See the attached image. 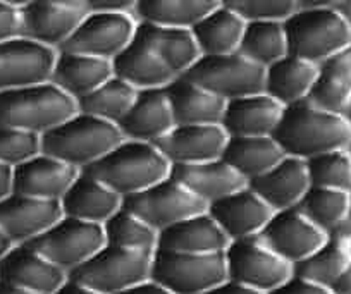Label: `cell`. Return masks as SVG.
Instances as JSON below:
<instances>
[{"label":"cell","instance_id":"6da1fadb","mask_svg":"<svg viewBox=\"0 0 351 294\" xmlns=\"http://www.w3.org/2000/svg\"><path fill=\"white\" fill-rule=\"evenodd\" d=\"M272 136L286 157L310 160L327 151L348 150L351 145V126L344 116L313 107L305 100L286 107Z\"/></svg>","mask_w":351,"mask_h":294},{"label":"cell","instance_id":"7a4b0ae2","mask_svg":"<svg viewBox=\"0 0 351 294\" xmlns=\"http://www.w3.org/2000/svg\"><path fill=\"white\" fill-rule=\"evenodd\" d=\"M285 29L289 53L315 66L351 45L350 23L330 9V0H296Z\"/></svg>","mask_w":351,"mask_h":294},{"label":"cell","instance_id":"3957f363","mask_svg":"<svg viewBox=\"0 0 351 294\" xmlns=\"http://www.w3.org/2000/svg\"><path fill=\"white\" fill-rule=\"evenodd\" d=\"M81 172L99 179L107 188L126 198L167 179L171 175V164L155 145L124 140L106 157Z\"/></svg>","mask_w":351,"mask_h":294},{"label":"cell","instance_id":"277c9868","mask_svg":"<svg viewBox=\"0 0 351 294\" xmlns=\"http://www.w3.org/2000/svg\"><path fill=\"white\" fill-rule=\"evenodd\" d=\"M123 141L124 136L116 124L77 112L42 134V154L83 171Z\"/></svg>","mask_w":351,"mask_h":294},{"label":"cell","instance_id":"5b68a950","mask_svg":"<svg viewBox=\"0 0 351 294\" xmlns=\"http://www.w3.org/2000/svg\"><path fill=\"white\" fill-rule=\"evenodd\" d=\"M77 114L74 98L50 81L0 91V126L45 134Z\"/></svg>","mask_w":351,"mask_h":294},{"label":"cell","instance_id":"8992f818","mask_svg":"<svg viewBox=\"0 0 351 294\" xmlns=\"http://www.w3.org/2000/svg\"><path fill=\"white\" fill-rule=\"evenodd\" d=\"M152 258L154 255L106 245L67 279L95 294H119L150 279Z\"/></svg>","mask_w":351,"mask_h":294},{"label":"cell","instance_id":"52a82bcc","mask_svg":"<svg viewBox=\"0 0 351 294\" xmlns=\"http://www.w3.org/2000/svg\"><path fill=\"white\" fill-rule=\"evenodd\" d=\"M150 279L172 294H204L228 280L224 253L188 255L155 252Z\"/></svg>","mask_w":351,"mask_h":294},{"label":"cell","instance_id":"ba28073f","mask_svg":"<svg viewBox=\"0 0 351 294\" xmlns=\"http://www.w3.org/2000/svg\"><path fill=\"white\" fill-rule=\"evenodd\" d=\"M188 81L204 88L224 102L263 93L265 69L250 62L241 53L200 57L188 73Z\"/></svg>","mask_w":351,"mask_h":294},{"label":"cell","instance_id":"9c48e42d","mask_svg":"<svg viewBox=\"0 0 351 294\" xmlns=\"http://www.w3.org/2000/svg\"><path fill=\"white\" fill-rule=\"evenodd\" d=\"M69 275L106 246L102 225L62 217L38 238L25 243Z\"/></svg>","mask_w":351,"mask_h":294},{"label":"cell","instance_id":"30bf717a","mask_svg":"<svg viewBox=\"0 0 351 294\" xmlns=\"http://www.w3.org/2000/svg\"><path fill=\"white\" fill-rule=\"evenodd\" d=\"M228 280L269 294L293 277V265L276 255L258 238L229 243L224 252Z\"/></svg>","mask_w":351,"mask_h":294},{"label":"cell","instance_id":"8fae6325","mask_svg":"<svg viewBox=\"0 0 351 294\" xmlns=\"http://www.w3.org/2000/svg\"><path fill=\"white\" fill-rule=\"evenodd\" d=\"M123 208L160 232L207 212V205L169 175L145 191L123 198Z\"/></svg>","mask_w":351,"mask_h":294},{"label":"cell","instance_id":"7c38bea8","mask_svg":"<svg viewBox=\"0 0 351 294\" xmlns=\"http://www.w3.org/2000/svg\"><path fill=\"white\" fill-rule=\"evenodd\" d=\"M136 28L138 21L133 14L88 12L57 52L81 53L112 62L130 45Z\"/></svg>","mask_w":351,"mask_h":294},{"label":"cell","instance_id":"4fadbf2b","mask_svg":"<svg viewBox=\"0 0 351 294\" xmlns=\"http://www.w3.org/2000/svg\"><path fill=\"white\" fill-rule=\"evenodd\" d=\"M19 14L21 38L57 52L76 32L88 11L80 0H32L21 2Z\"/></svg>","mask_w":351,"mask_h":294},{"label":"cell","instance_id":"5bb4252c","mask_svg":"<svg viewBox=\"0 0 351 294\" xmlns=\"http://www.w3.org/2000/svg\"><path fill=\"white\" fill-rule=\"evenodd\" d=\"M256 238L282 260L296 265L315 253L329 234L306 221L296 208H291L276 212Z\"/></svg>","mask_w":351,"mask_h":294},{"label":"cell","instance_id":"9a60e30c","mask_svg":"<svg viewBox=\"0 0 351 294\" xmlns=\"http://www.w3.org/2000/svg\"><path fill=\"white\" fill-rule=\"evenodd\" d=\"M57 52L18 36L0 42V91L50 81Z\"/></svg>","mask_w":351,"mask_h":294},{"label":"cell","instance_id":"2e32d148","mask_svg":"<svg viewBox=\"0 0 351 294\" xmlns=\"http://www.w3.org/2000/svg\"><path fill=\"white\" fill-rule=\"evenodd\" d=\"M62 219L60 201H47L11 193L0 201V231L12 245H25Z\"/></svg>","mask_w":351,"mask_h":294},{"label":"cell","instance_id":"e0dca14e","mask_svg":"<svg viewBox=\"0 0 351 294\" xmlns=\"http://www.w3.org/2000/svg\"><path fill=\"white\" fill-rule=\"evenodd\" d=\"M0 280L35 294H56L67 273L28 245H14L0 258Z\"/></svg>","mask_w":351,"mask_h":294},{"label":"cell","instance_id":"ac0fdd59","mask_svg":"<svg viewBox=\"0 0 351 294\" xmlns=\"http://www.w3.org/2000/svg\"><path fill=\"white\" fill-rule=\"evenodd\" d=\"M80 172L73 165L40 154L12 169V193L36 200L60 201Z\"/></svg>","mask_w":351,"mask_h":294},{"label":"cell","instance_id":"d6986e66","mask_svg":"<svg viewBox=\"0 0 351 294\" xmlns=\"http://www.w3.org/2000/svg\"><path fill=\"white\" fill-rule=\"evenodd\" d=\"M228 134L221 126H174L155 143L171 165H191L222 158Z\"/></svg>","mask_w":351,"mask_h":294},{"label":"cell","instance_id":"ffe728a7","mask_svg":"<svg viewBox=\"0 0 351 294\" xmlns=\"http://www.w3.org/2000/svg\"><path fill=\"white\" fill-rule=\"evenodd\" d=\"M207 214L214 219L229 241H239L258 236L274 212L246 186L208 205Z\"/></svg>","mask_w":351,"mask_h":294},{"label":"cell","instance_id":"44dd1931","mask_svg":"<svg viewBox=\"0 0 351 294\" xmlns=\"http://www.w3.org/2000/svg\"><path fill=\"white\" fill-rule=\"evenodd\" d=\"M248 188L272 212H285L298 207L310 189L306 162L285 157L276 167L248 182Z\"/></svg>","mask_w":351,"mask_h":294},{"label":"cell","instance_id":"7402d4cb","mask_svg":"<svg viewBox=\"0 0 351 294\" xmlns=\"http://www.w3.org/2000/svg\"><path fill=\"white\" fill-rule=\"evenodd\" d=\"M123 208V196L107 188L99 179L80 172L60 200L62 217L76 219L88 224L104 225Z\"/></svg>","mask_w":351,"mask_h":294},{"label":"cell","instance_id":"603a6c76","mask_svg":"<svg viewBox=\"0 0 351 294\" xmlns=\"http://www.w3.org/2000/svg\"><path fill=\"white\" fill-rule=\"evenodd\" d=\"M285 107L267 93L250 95L226 102L221 127L228 138L272 136L281 123Z\"/></svg>","mask_w":351,"mask_h":294},{"label":"cell","instance_id":"cb8c5ba5","mask_svg":"<svg viewBox=\"0 0 351 294\" xmlns=\"http://www.w3.org/2000/svg\"><path fill=\"white\" fill-rule=\"evenodd\" d=\"M171 177L193 193L207 207L248 186V181L222 158L204 164L171 165Z\"/></svg>","mask_w":351,"mask_h":294},{"label":"cell","instance_id":"d4e9b609","mask_svg":"<svg viewBox=\"0 0 351 294\" xmlns=\"http://www.w3.org/2000/svg\"><path fill=\"white\" fill-rule=\"evenodd\" d=\"M124 140L155 145L171 130H174L171 106L164 90L138 91L136 102L119 124Z\"/></svg>","mask_w":351,"mask_h":294},{"label":"cell","instance_id":"484cf974","mask_svg":"<svg viewBox=\"0 0 351 294\" xmlns=\"http://www.w3.org/2000/svg\"><path fill=\"white\" fill-rule=\"evenodd\" d=\"M228 236L205 214L184 219L158 232L157 252L188 253V255H212L224 253L229 246Z\"/></svg>","mask_w":351,"mask_h":294},{"label":"cell","instance_id":"4316f807","mask_svg":"<svg viewBox=\"0 0 351 294\" xmlns=\"http://www.w3.org/2000/svg\"><path fill=\"white\" fill-rule=\"evenodd\" d=\"M165 93L174 126H221L226 102L186 77L178 76Z\"/></svg>","mask_w":351,"mask_h":294},{"label":"cell","instance_id":"83f0119b","mask_svg":"<svg viewBox=\"0 0 351 294\" xmlns=\"http://www.w3.org/2000/svg\"><path fill=\"white\" fill-rule=\"evenodd\" d=\"M114 76L110 60L81 53L57 52L50 83L74 100L86 97Z\"/></svg>","mask_w":351,"mask_h":294},{"label":"cell","instance_id":"f1b7e54d","mask_svg":"<svg viewBox=\"0 0 351 294\" xmlns=\"http://www.w3.org/2000/svg\"><path fill=\"white\" fill-rule=\"evenodd\" d=\"M136 36L174 76H183L202 57L191 29L164 28L138 23Z\"/></svg>","mask_w":351,"mask_h":294},{"label":"cell","instance_id":"f546056e","mask_svg":"<svg viewBox=\"0 0 351 294\" xmlns=\"http://www.w3.org/2000/svg\"><path fill=\"white\" fill-rule=\"evenodd\" d=\"M319 74V66L288 53L265 69L263 93L274 98L282 107L305 102Z\"/></svg>","mask_w":351,"mask_h":294},{"label":"cell","instance_id":"4dcf8cb0","mask_svg":"<svg viewBox=\"0 0 351 294\" xmlns=\"http://www.w3.org/2000/svg\"><path fill=\"white\" fill-rule=\"evenodd\" d=\"M112 73L138 91L164 90L178 76L134 33L130 45L112 60Z\"/></svg>","mask_w":351,"mask_h":294},{"label":"cell","instance_id":"1f68e13d","mask_svg":"<svg viewBox=\"0 0 351 294\" xmlns=\"http://www.w3.org/2000/svg\"><path fill=\"white\" fill-rule=\"evenodd\" d=\"M351 100V45L319 64L317 81L306 102L327 112L344 116Z\"/></svg>","mask_w":351,"mask_h":294},{"label":"cell","instance_id":"d6a6232c","mask_svg":"<svg viewBox=\"0 0 351 294\" xmlns=\"http://www.w3.org/2000/svg\"><path fill=\"white\" fill-rule=\"evenodd\" d=\"M246 23L224 2L208 12L191 29L202 57L238 52Z\"/></svg>","mask_w":351,"mask_h":294},{"label":"cell","instance_id":"836d02e7","mask_svg":"<svg viewBox=\"0 0 351 294\" xmlns=\"http://www.w3.org/2000/svg\"><path fill=\"white\" fill-rule=\"evenodd\" d=\"M285 157L274 136L228 138L222 154V160L248 182L271 171Z\"/></svg>","mask_w":351,"mask_h":294},{"label":"cell","instance_id":"e575fe53","mask_svg":"<svg viewBox=\"0 0 351 294\" xmlns=\"http://www.w3.org/2000/svg\"><path fill=\"white\" fill-rule=\"evenodd\" d=\"M219 4L217 0H138L134 19L164 28L193 29Z\"/></svg>","mask_w":351,"mask_h":294},{"label":"cell","instance_id":"d590c367","mask_svg":"<svg viewBox=\"0 0 351 294\" xmlns=\"http://www.w3.org/2000/svg\"><path fill=\"white\" fill-rule=\"evenodd\" d=\"M351 265V238L330 234L315 253L293 265V275L327 287Z\"/></svg>","mask_w":351,"mask_h":294},{"label":"cell","instance_id":"8d00e7d4","mask_svg":"<svg viewBox=\"0 0 351 294\" xmlns=\"http://www.w3.org/2000/svg\"><path fill=\"white\" fill-rule=\"evenodd\" d=\"M136 97L138 90H134L126 81L112 76L92 93L77 100V112L97 117L100 121H107V123L117 126L134 106Z\"/></svg>","mask_w":351,"mask_h":294},{"label":"cell","instance_id":"74e56055","mask_svg":"<svg viewBox=\"0 0 351 294\" xmlns=\"http://www.w3.org/2000/svg\"><path fill=\"white\" fill-rule=\"evenodd\" d=\"M238 53L267 69L289 53L285 23H250L243 33Z\"/></svg>","mask_w":351,"mask_h":294},{"label":"cell","instance_id":"f35d334b","mask_svg":"<svg viewBox=\"0 0 351 294\" xmlns=\"http://www.w3.org/2000/svg\"><path fill=\"white\" fill-rule=\"evenodd\" d=\"M296 210L326 234H334L350 212V193L326 188H310Z\"/></svg>","mask_w":351,"mask_h":294},{"label":"cell","instance_id":"ab89813d","mask_svg":"<svg viewBox=\"0 0 351 294\" xmlns=\"http://www.w3.org/2000/svg\"><path fill=\"white\" fill-rule=\"evenodd\" d=\"M102 228L106 234V245L130 249V252L147 253V255H155L157 252L158 232L124 208L110 217Z\"/></svg>","mask_w":351,"mask_h":294},{"label":"cell","instance_id":"60d3db41","mask_svg":"<svg viewBox=\"0 0 351 294\" xmlns=\"http://www.w3.org/2000/svg\"><path fill=\"white\" fill-rule=\"evenodd\" d=\"M306 162L310 188H326L351 193L350 150H334L317 155Z\"/></svg>","mask_w":351,"mask_h":294},{"label":"cell","instance_id":"b9f144b4","mask_svg":"<svg viewBox=\"0 0 351 294\" xmlns=\"http://www.w3.org/2000/svg\"><path fill=\"white\" fill-rule=\"evenodd\" d=\"M224 4L246 25L286 23L296 12V0H228Z\"/></svg>","mask_w":351,"mask_h":294},{"label":"cell","instance_id":"7bdbcfd3","mask_svg":"<svg viewBox=\"0 0 351 294\" xmlns=\"http://www.w3.org/2000/svg\"><path fill=\"white\" fill-rule=\"evenodd\" d=\"M40 154H42L40 134L0 126V164L9 169H16Z\"/></svg>","mask_w":351,"mask_h":294},{"label":"cell","instance_id":"ee69618b","mask_svg":"<svg viewBox=\"0 0 351 294\" xmlns=\"http://www.w3.org/2000/svg\"><path fill=\"white\" fill-rule=\"evenodd\" d=\"M21 2L0 0V42L21 36Z\"/></svg>","mask_w":351,"mask_h":294},{"label":"cell","instance_id":"f6af8a7d","mask_svg":"<svg viewBox=\"0 0 351 294\" xmlns=\"http://www.w3.org/2000/svg\"><path fill=\"white\" fill-rule=\"evenodd\" d=\"M269 294H332V293H330L327 287H322L319 286V284L310 282V280L302 279V277L293 275L291 279H288L285 284L276 287V289L271 291Z\"/></svg>","mask_w":351,"mask_h":294},{"label":"cell","instance_id":"bcb514c9","mask_svg":"<svg viewBox=\"0 0 351 294\" xmlns=\"http://www.w3.org/2000/svg\"><path fill=\"white\" fill-rule=\"evenodd\" d=\"M88 12H110V14H133L136 2L134 0H86L84 2Z\"/></svg>","mask_w":351,"mask_h":294},{"label":"cell","instance_id":"7dc6e473","mask_svg":"<svg viewBox=\"0 0 351 294\" xmlns=\"http://www.w3.org/2000/svg\"><path fill=\"white\" fill-rule=\"evenodd\" d=\"M204 294H262V293L248 289V287L241 286V284L232 282V280H224V282L219 284V286H215V287H212L210 291H207V293H204Z\"/></svg>","mask_w":351,"mask_h":294},{"label":"cell","instance_id":"c3c4849f","mask_svg":"<svg viewBox=\"0 0 351 294\" xmlns=\"http://www.w3.org/2000/svg\"><path fill=\"white\" fill-rule=\"evenodd\" d=\"M119 294H172V293H169V291L165 289V287H162L160 284H157V282H154L152 279H148V280H145V282L136 284V286L130 287V289L123 291V293H119Z\"/></svg>","mask_w":351,"mask_h":294},{"label":"cell","instance_id":"681fc988","mask_svg":"<svg viewBox=\"0 0 351 294\" xmlns=\"http://www.w3.org/2000/svg\"><path fill=\"white\" fill-rule=\"evenodd\" d=\"M332 294H351V265L329 286Z\"/></svg>","mask_w":351,"mask_h":294},{"label":"cell","instance_id":"f907efd6","mask_svg":"<svg viewBox=\"0 0 351 294\" xmlns=\"http://www.w3.org/2000/svg\"><path fill=\"white\" fill-rule=\"evenodd\" d=\"M12 193V169L0 164V201Z\"/></svg>","mask_w":351,"mask_h":294},{"label":"cell","instance_id":"816d5d0a","mask_svg":"<svg viewBox=\"0 0 351 294\" xmlns=\"http://www.w3.org/2000/svg\"><path fill=\"white\" fill-rule=\"evenodd\" d=\"M330 9L344 21L351 23V0H330Z\"/></svg>","mask_w":351,"mask_h":294},{"label":"cell","instance_id":"f5cc1de1","mask_svg":"<svg viewBox=\"0 0 351 294\" xmlns=\"http://www.w3.org/2000/svg\"><path fill=\"white\" fill-rule=\"evenodd\" d=\"M56 294H95V293H92V291H88V289H84V287L77 286V284L71 282V280L67 279V282L64 284V286L60 287V289L57 291Z\"/></svg>","mask_w":351,"mask_h":294},{"label":"cell","instance_id":"db71d44e","mask_svg":"<svg viewBox=\"0 0 351 294\" xmlns=\"http://www.w3.org/2000/svg\"><path fill=\"white\" fill-rule=\"evenodd\" d=\"M0 294H35V293H29V291L11 286V284L2 282V280H0Z\"/></svg>","mask_w":351,"mask_h":294},{"label":"cell","instance_id":"11a10c76","mask_svg":"<svg viewBox=\"0 0 351 294\" xmlns=\"http://www.w3.org/2000/svg\"><path fill=\"white\" fill-rule=\"evenodd\" d=\"M334 234H344L348 238H351V193H350V212H348V217L344 221V224L341 225L339 231L334 232Z\"/></svg>","mask_w":351,"mask_h":294},{"label":"cell","instance_id":"9f6ffc18","mask_svg":"<svg viewBox=\"0 0 351 294\" xmlns=\"http://www.w3.org/2000/svg\"><path fill=\"white\" fill-rule=\"evenodd\" d=\"M12 246H14V245H12V243L9 241L8 238H5L4 232L0 231V258H2V256H4L5 253H8L9 249L12 248Z\"/></svg>","mask_w":351,"mask_h":294},{"label":"cell","instance_id":"6f0895ef","mask_svg":"<svg viewBox=\"0 0 351 294\" xmlns=\"http://www.w3.org/2000/svg\"><path fill=\"white\" fill-rule=\"evenodd\" d=\"M344 119H346L348 124L351 126V100H350V103H348L346 110H344Z\"/></svg>","mask_w":351,"mask_h":294},{"label":"cell","instance_id":"680465c9","mask_svg":"<svg viewBox=\"0 0 351 294\" xmlns=\"http://www.w3.org/2000/svg\"><path fill=\"white\" fill-rule=\"evenodd\" d=\"M348 150H350V154H351V145H350V148H348Z\"/></svg>","mask_w":351,"mask_h":294},{"label":"cell","instance_id":"91938a15","mask_svg":"<svg viewBox=\"0 0 351 294\" xmlns=\"http://www.w3.org/2000/svg\"><path fill=\"white\" fill-rule=\"evenodd\" d=\"M350 26H351V23H350Z\"/></svg>","mask_w":351,"mask_h":294}]
</instances>
